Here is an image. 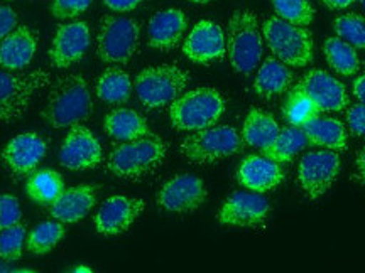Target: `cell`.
<instances>
[{
	"instance_id": "44dd1931",
	"label": "cell",
	"mask_w": 365,
	"mask_h": 273,
	"mask_svg": "<svg viewBox=\"0 0 365 273\" xmlns=\"http://www.w3.org/2000/svg\"><path fill=\"white\" fill-rule=\"evenodd\" d=\"M38 48V34L29 26H17L0 43V68L6 71L24 70L33 63Z\"/></svg>"
},
{
	"instance_id": "ac0fdd59",
	"label": "cell",
	"mask_w": 365,
	"mask_h": 273,
	"mask_svg": "<svg viewBox=\"0 0 365 273\" xmlns=\"http://www.w3.org/2000/svg\"><path fill=\"white\" fill-rule=\"evenodd\" d=\"M296 90L308 95L322 112H341L349 105V95H346L345 85L330 73L323 70H313L301 78Z\"/></svg>"
},
{
	"instance_id": "7bdbcfd3",
	"label": "cell",
	"mask_w": 365,
	"mask_h": 273,
	"mask_svg": "<svg viewBox=\"0 0 365 273\" xmlns=\"http://www.w3.org/2000/svg\"><path fill=\"white\" fill-rule=\"evenodd\" d=\"M319 2H322L325 7L331 9V11H341V9L352 6V4L357 2V0H319Z\"/></svg>"
},
{
	"instance_id": "603a6c76",
	"label": "cell",
	"mask_w": 365,
	"mask_h": 273,
	"mask_svg": "<svg viewBox=\"0 0 365 273\" xmlns=\"http://www.w3.org/2000/svg\"><path fill=\"white\" fill-rule=\"evenodd\" d=\"M103 130L118 142H132L153 134L148 120L132 108H115L103 118Z\"/></svg>"
},
{
	"instance_id": "d590c367",
	"label": "cell",
	"mask_w": 365,
	"mask_h": 273,
	"mask_svg": "<svg viewBox=\"0 0 365 273\" xmlns=\"http://www.w3.org/2000/svg\"><path fill=\"white\" fill-rule=\"evenodd\" d=\"M91 4L93 0H53L49 12L54 19L70 21L88 11Z\"/></svg>"
},
{
	"instance_id": "4fadbf2b",
	"label": "cell",
	"mask_w": 365,
	"mask_h": 273,
	"mask_svg": "<svg viewBox=\"0 0 365 273\" xmlns=\"http://www.w3.org/2000/svg\"><path fill=\"white\" fill-rule=\"evenodd\" d=\"M103 161L98 136L83 125H73L59 149V162L70 171H91Z\"/></svg>"
},
{
	"instance_id": "5b68a950",
	"label": "cell",
	"mask_w": 365,
	"mask_h": 273,
	"mask_svg": "<svg viewBox=\"0 0 365 273\" xmlns=\"http://www.w3.org/2000/svg\"><path fill=\"white\" fill-rule=\"evenodd\" d=\"M190 75L180 66L159 65L144 68L134 80V90L145 108L156 110L171 105L185 93Z\"/></svg>"
},
{
	"instance_id": "ee69618b",
	"label": "cell",
	"mask_w": 365,
	"mask_h": 273,
	"mask_svg": "<svg viewBox=\"0 0 365 273\" xmlns=\"http://www.w3.org/2000/svg\"><path fill=\"white\" fill-rule=\"evenodd\" d=\"M70 273H95V272L91 270L90 267H86V265H78V267L73 268Z\"/></svg>"
},
{
	"instance_id": "7c38bea8",
	"label": "cell",
	"mask_w": 365,
	"mask_h": 273,
	"mask_svg": "<svg viewBox=\"0 0 365 273\" xmlns=\"http://www.w3.org/2000/svg\"><path fill=\"white\" fill-rule=\"evenodd\" d=\"M271 213V204L262 194L252 191H237L222 203L217 221L232 228L261 226Z\"/></svg>"
},
{
	"instance_id": "f6af8a7d",
	"label": "cell",
	"mask_w": 365,
	"mask_h": 273,
	"mask_svg": "<svg viewBox=\"0 0 365 273\" xmlns=\"http://www.w3.org/2000/svg\"><path fill=\"white\" fill-rule=\"evenodd\" d=\"M191 4H198V6H205V4H212L213 0H188Z\"/></svg>"
},
{
	"instance_id": "277c9868",
	"label": "cell",
	"mask_w": 365,
	"mask_h": 273,
	"mask_svg": "<svg viewBox=\"0 0 365 273\" xmlns=\"http://www.w3.org/2000/svg\"><path fill=\"white\" fill-rule=\"evenodd\" d=\"M225 39L232 68L240 75H250L264 56V36L257 16L247 9L235 11L228 21Z\"/></svg>"
},
{
	"instance_id": "e0dca14e",
	"label": "cell",
	"mask_w": 365,
	"mask_h": 273,
	"mask_svg": "<svg viewBox=\"0 0 365 273\" xmlns=\"http://www.w3.org/2000/svg\"><path fill=\"white\" fill-rule=\"evenodd\" d=\"M48 144L36 132H24L12 136L2 150V161L14 176L33 174L36 167L44 161Z\"/></svg>"
},
{
	"instance_id": "4316f807",
	"label": "cell",
	"mask_w": 365,
	"mask_h": 273,
	"mask_svg": "<svg viewBox=\"0 0 365 273\" xmlns=\"http://www.w3.org/2000/svg\"><path fill=\"white\" fill-rule=\"evenodd\" d=\"M65 191V181L59 172L53 169L34 171L27 177L26 193L29 199L41 206H51Z\"/></svg>"
},
{
	"instance_id": "ab89813d",
	"label": "cell",
	"mask_w": 365,
	"mask_h": 273,
	"mask_svg": "<svg viewBox=\"0 0 365 273\" xmlns=\"http://www.w3.org/2000/svg\"><path fill=\"white\" fill-rule=\"evenodd\" d=\"M144 0H103V4L113 12H132L143 4Z\"/></svg>"
},
{
	"instance_id": "bcb514c9",
	"label": "cell",
	"mask_w": 365,
	"mask_h": 273,
	"mask_svg": "<svg viewBox=\"0 0 365 273\" xmlns=\"http://www.w3.org/2000/svg\"><path fill=\"white\" fill-rule=\"evenodd\" d=\"M0 273H12V272H11V268L6 265V263L0 262Z\"/></svg>"
},
{
	"instance_id": "9c48e42d",
	"label": "cell",
	"mask_w": 365,
	"mask_h": 273,
	"mask_svg": "<svg viewBox=\"0 0 365 273\" xmlns=\"http://www.w3.org/2000/svg\"><path fill=\"white\" fill-rule=\"evenodd\" d=\"M140 26L132 17L105 16L98 26L97 53L107 65H125L139 48Z\"/></svg>"
},
{
	"instance_id": "cb8c5ba5",
	"label": "cell",
	"mask_w": 365,
	"mask_h": 273,
	"mask_svg": "<svg viewBox=\"0 0 365 273\" xmlns=\"http://www.w3.org/2000/svg\"><path fill=\"white\" fill-rule=\"evenodd\" d=\"M299 129L304 132L309 145H317L333 152H344L349 147L345 125L336 118H313Z\"/></svg>"
},
{
	"instance_id": "8fae6325",
	"label": "cell",
	"mask_w": 365,
	"mask_h": 273,
	"mask_svg": "<svg viewBox=\"0 0 365 273\" xmlns=\"http://www.w3.org/2000/svg\"><path fill=\"white\" fill-rule=\"evenodd\" d=\"M208 191L202 177L196 174H178L171 177L158 191L156 201L159 206L176 215L193 213L207 201Z\"/></svg>"
},
{
	"instance_id": "83f0119b",
	"label": "cell",
	"mask_w": 365,
	"mask_h": 273,
	"mask_svg": "<svg viewBox=\"0 0 365 273\" xmlns=\"http://www.w3.org/2000/svg\"><path fill=\"white\" fill-rule=\"evenodd\" d=\"M309 145L307 135L299 127H286L279 132L277 139L262 150V156L271 159L277 164L291 162L298 156L301 150H304Z\"/></svg>"
},
{
	"instance_id": "d6986e66",
	"label": "cell",
	"mask_w": 365,
	"mask_h": 273,
	"mask_svg": "<svg viewBox=\"0 0 365 273\" xmlns=\"http://www.w3.org/2000/svg\"><path fill=\"white\" fill-rule=\"evenodd\" d=\"M237 182L252 193L264 194L279 188L284 182V171L281 164L264 156H247L237 167Z\"/></svg>"
},
{
	"instance_id": "ba28073f",
	"label": "cell",
	"mask_w": 365,
	"mask_h": 273,
	"mask_svg": "<svg viewBox=\"0 0 365 273\" xmlns=\"http://www.w3.org/2000/svg\"><path fill=\"white\" fill-rule=\"evenodd\" d=\"M49 83L51 75L46 70L19 73L0 68V120L11 122L24 115L34 95Z\"/></svg>"
},
{
	"instance_id": "6da1fadb",
	"label": "cell",
	"mask_w": 365,
	"mask_h": 273,
	"mask_svg": "<svg viewBox=\"0 0 365 273\" xmlns=\"http://www.w3.org/2000/svg\"><path fill=\"white\" fill-rule=\"evenodd\" d=\"M88 81L81 75H65L54 80L41 112L44 124L51 129L78 125L91 115Z\"/></svg>"
},
{
	"instance_id": "5bb4252c",
	"label": "cell",
	"mask_w": 365,
	"mask_h": 273,
	"mask_svg": "<svg viewBox=\"0 0 365 273\" xmlns=\"http://www.w3.org/2000/svg\"><path fill=\"white\" fill-rule=\"evenodd\" d=\"M91 43L90 27L83 21L59 24L48 51L49 63L56 70H66L80 63Z\"/></svg>"
},
{
	"instance_id": "7402d4cb",
	"label": "cell",
	"mask_w": 365,
	"mask_h": 273,
	"mask_svg": "<svg viewBox=\"0 0 365 273\" xmlns=\"http://www.w3.org/2000/svg\"><path fill=\"white\" fill-rule=\"evenodd\" d=\"M188 29V17L180 9H166L150 17L148 24L149 48L158 51H171L181 43Z\"/></svg>"
},
{
	"instance_id": "2e32d148",
	"label": "cell",
	"mask_w": 365,
	"mask_h": 273,
	"mask_svg": "<svg viewBox=\"0 0 365 273\" xmlns=\"http://www.w3.org/2000/svg\"><path fill=\"white\" fill-rule=\"evenodd\" d=\"M145 201L130 196H112L95 213L93 223L100 235L118 236L125 233L143 215Z\"/></svg>"
},
{
	"instance_id": "e575fe53",
	"label": "cell",
	"mask_w": 365,
	"mask_h": 273,
	"mask_svg": "<svg viewBox=\"0 0 365 273\" xmlns=\"http://www.w3.org/2000/svg\"><path fill=\"white\" fill-rule=\"evenodd\" d=\"M26 226L16 225L0 231V258L4 262H17L24 253Z\"/></svg>"
},
{
	"instance_id": "8992f818",
	"label": "cell",
	"mask_w": 365,
	"mask_h": 273,
	"mask_svg": "<svg viewBox=\"0 0 365 273\" xmlns=\"http://www.w3.org/2000/svg\"><path fill=\"white\" fill-rule=\"evenodd\" d=\"M261 31L271 53L286 66L304 68L313 61V39L304 27L293 26L276 16L264 21Z\"/></svg>"
},
{
	"instance_id": "9a60e30c",
	"label": "cell",
	"mask_w": 365,
	"mask_h": 273,
	"mask_svg": "<svg viewBox=\"0 0 365 273\" xmlns=\"http://www.w3.org/2000/svg\"><path fill=\"white\" fill-rule=\"evenodd\" d=\"M182 54L195 65H212L227 56L225 33L217 22L203 19L196 22L182 43Z\"/></svg>"
},
{
	"instance_id": "836d02e7",
	"label": "cell",
	"mask_w": 365,
	"mask_h": 273,
	"mask_svg": "<svg viewBox=\"0 0 365 273\" xmlns=\"http://www.w3.org/2000/svg\"><path fill=\"white\" fill-rule=\"evenodd\" d=\"M336 38L354 46L355 49H365V17L359 14H345L333 21Z\"/></svg>"
},
{
	"instance_id": "ffe728a7",
	"label": "cell",
	"mask_w": 365,
	"mask_h": 273,
	"mask_svg": "<svg viewBox=\"0 0 365 273\" xmlns=\"http://www.w3.org/2000/svg\"><path fill=\"white\" fill-rule=\"evenodd\" d=\"M97 189L95 184H78L65 189L49 206V216L63 225L81 221L97 203Z\"/></svg>"
},
{
	"instance_id": "74e56055",
	"label": "cell",
	"mask_w": 365,
	"mask_h": 273,
	"mask_svg": "<svg viewBox=\"0 0 365 273\" xmlns=\"http://www.w3.org/2000/svg\"><path fill=\"white\" fill-rule=\"evenodd\" d=\"M346 125L355 135L365 136V105L359 103L346 110Z\"/></svg>"
},
{
	"instance_id": "1f68e13d",
	"label": "cell",
	"mask_w": 365,
	"mask_h": 273,
	"mask_svg": "<svg viewBox=\"0 0 365 273\" xmlns=\"http://www.w3.org/2000/svg\"><path fill=\"white\" fill-rule=\"evenodd\" d=\"M319 113L322 110L318 108V105L308 95L296 88L287 93L284 105H282V117L293 127H303L313 118H318Z\"/></svg>"
},
{
	"instance_id": "7dc6e473",
	"label": "cell",
	"mask_w": 365,
	"mask_h": 273,
	"mask_svg": "<svg viewBox=\"0 0 365 273\" xmlns=\"http://www.w3.org/2000/svg\"><path fill=\"white\" fill-rule=\"evenodd\" d=\"M12 273H38V272H33V270H16Z\"/></svg>"
},
{
	"instance_id": "c3c4849f",
	"label": "cell",
	"mask_w": 365,
	"mask_h": 273,
	"mask_svg": "<svg viewBox=\"0 0 365 273\" xmlns=\"http://www.w3.org/2000/svg\"><path fill=\"white\" fill-rule=\"evenodd\" d=\"M360 4H362V7H364V11H365V0H360Z\"/></svg>"
},
{
	"instance_id": "f35d334b",
	"label": "cell",
	"mask_w": 365,
	"mask_h": 273,
	"mask_svg": "<svg viewBox=\"0 0 365 273\" xmlns=\"http://www.w3.org/2000/svg\"><path fill=\"white\" fill-rule=\"evenodd\" d=\"M17 14L14 9L0 4V43L17 27Z\"/></svg>"
},
{
	"instance_id": "484cf974",
	"label": "cell",
	"mask_w": 365,
	"mask_h": 273,
	"mask_svg": "<svg viewBox=\"0 0 365 273\" xmlns=\"http://www.w3.org/2000/svg\"><path fill=\"white\" fill-rule=\"evenodd\" d=\"M291 83H293V73L289 66H286L276 56H269L259 68L254 81V91L257 97L269 100L286 93Z\"/></svg>"
},
{
	"instance_id": "3957f363",
	"label": "cell",
	"mask_w": 365,
	"mask_h": 273,
	"mask_svg": "<svg viewBox=\"0 0 365 273\" xmlns=\"http://www.w3.org/2000/svg\"><path fill=\"white\" fill-rule=\"evenodd\" d=\"M227 110L225 98L215 88H196L182 93L170 107L173 129L180 132H200L210 129Z\"/></svg>"
},
{
	"instance_id": "b9f144b4",
	"label": "cell",
	"mask_w": 365,
	"mask_h": 273,
	"mask_svg": "<svg viewBox=\"0 0 365 273\" xmlns=\"http://www.w3.org/2000/svg\"><path fill=\"white\" fill-rule=\"evenodd\" d=\"M354 95L360 103L365 105V70L362 75L354 81Z\"/></svg>"
},
{
	"instance_id": "60d3db41",
	"label": "cell",
	"mask_w": 365,
	"mask_h": 273,
	"mask_svg": "<svg viewBox=\"0 0 365 273\" xmlns=\"http://www.w3.org/2000/svg\"><path fill=\"white\" fill-rule=\"evenodd\" d=\"M355 179L365 184V147L357 154V161H355Z\"/></svg>"
},
{
	"instance_id": "8d00e7d4",
	"label": "cell",
	"mask_w": 365,
	"mask_h": 273,
	"mask_svg": "<svg viewBox=\"0 0 365 273\" xmlns=\"http://www.w3.org/2000/svg\"><path fill=\"white\" fill-rule=\"evenodd\" d=\"M22 209L16 196L0 194V231L21 223Z\"/></svg>"
},
{
	"instance_id": "7a4b0ae2",
	"label": "cell",
	"mask_w": 365,
	"mask_h": 273,
	"mask_svg": "<svg viewBox=\"0 0 365 273\" xmlns=\"http://www.w3.org/2000/svg\"><path fill=\"white\" fill-rule=\"evenodd\" d=\"M168 145L161 136L150 134L144 139L122 142L112 150L107 169L118 179L140 181L163 166Z\"/></svg>"
},
{
	"instance_id": "f546056e",
	"label": "cell",
	"mask_w": 365,
	"mask_h": 273,
	"mask_svg": "<svg viewBox=\"0 0 365 273\" xmlns=\"http://www.w3.org/2000/svg\"><path fill=\"white\" fill-rule=\"evenodd\" d=\"M323 54L328 66L341 76H352L359 71L360 59L354 46L340 38H328L323 43Z\"/></svg>"
},
{
	"instance_id": "d4e9b609",
	"label": "cell",
	"mask_w": 365,
	"mask_h": 273,
	"mask_svg": "<svg viewBox=\"0 0 365 273\" xmlns=\"http://www.w3.org/2000/svg\"><path fill=\"white\" fill-rule=\"evenodd\" d=\"M279 132L281 127L271 113L264 112L257 107H252L244 118L240 136L250 147L261 149L262 152L264 149H267L277 139Z\"/></svg>"
},
{
	"instance_id": "52a82bcc",
	"label": "cell",
	"mask_w": 365,
	"mask_h": 273,
	"mask_svg": "<svg viewBox=\"0 0 365 273\" xmlns=\"http://www.w3.org/2000/svg\"><path fill=\"white\" fill-rule=\"evenodd\" d=\"M242 145L244 140L234 127L213 125L185 136L180 152L186 161L205 166L235 156L242 150Z\"/></svg>"
},
{
	"instance_id": "4dcf8cb0",
	"label": "cell",
	"mask_w": 365,
	"mask_h": 273,
	"mask_svg": "<svg viewBox=\"0 0 365 273\" xmlns=\"http://www.w3.org/2000/svg\"><path fill=\"white\" fill-rule=\"evenodd\" d=\"M65 225L56 220H49L39 223L38 226L33 228L26 238L27 252L36 255V257H43V255L51 253L56 245L65 238Z\"/></svg>"
},
{
	"instance_id": "f1b7e54d",
	"label": "cell",
	"mask_w": 365,
	"mask_h": 273,
	"mask_svg": "<svg viewBox=\"0 0 365 273\" xmlns=\"http://www.w3.org/2000/svg\"><path fill=\"white\" fill-rule=\"evenodd\" d=\"M134 81L124 70L108 68L97 80V97L105 103L120 105L130 98Z\"/></svg>"
},
{
	"instance_id": "30bf717a",
	"label": "cell",
	"mask_w": 365,
	"mask_h": 273,
	"mask_svg": "<svg viewBox=\"0 0 365 273\" xmlns=\"http://www.w3.org/2000/svg\"><path fill=\"white\" fill-rule=\"evenodd\" d=\"M341 161L333 150H313L301 157L298 166V184L309 199H319L331 189L340 174Z\"/></svg>"
},
{
	"instance_id": "d6a6232c",
	"label": "cell",
	"mask_w": 365,
	"mask_h": 273,
	"mask_svg": "<svg viewBox=\"0 0 365 273\" xmlns=\"http://www.w3.org/2000/svg\"><path fill=\"white\" fill-rule=\"evenodd\" d=\"M277 17L289 24L307 27L314 19V9L309 0H271Z\"/></svg>"
}]
</instances>
